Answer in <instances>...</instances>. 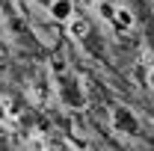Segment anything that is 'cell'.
Returning <instances> with one entry per match:
<instances>
[{
    "mask_svg": "<svg viewBox=\"0 0 154 151\" xmlns=\"http://www.w3.org/2000/svg\"><path fill=\"white\" fill-rule=\"evenodd\" d=\"M65 27H68V39H86V36H89V21H86V18H77V15H74Z\"/></svg>",
    "mask_w": 154,
    "mask_h": 151,
    "instance_id": "cell-4",
    "label": "cell"
},
{
    "mask_svg": "<svg viewBox=\"0 0 154 151\" xmlns=\"http://www.w3.org/2000/svg\"><path fill=\"white\" fill-rule=\"evenodd\" d=\"M48 15L54 21H59V24H68V21L74 18V3H71V0H51Z\"/></svg>",
    "mask_w": 154,
    "mask_h": 151,
    "instance_id": "cell-2",
    "label": "cell"
},
{
    "mask_svg": "<svg viewBox=\"0 0 154 151\" xmlns=\"http://www.w3.org/2000/svg\"><path fill=\"white\" fill-rule=\"evenodd\" d=\"M113 125H116V131L125 133V136L139 133V122L131 116V110H128V107H116V110H113Z\"/></svg>",
    "mask_w": 154,
    "mask_h": 151,
    "instance_id": "cell-1",
    "label": "cell"
},
{
    "mask_svg": "<svg viewBox=\"0 0 154 151\" xmlns=\"http://www.w3.org/2000/svg\"><path fill=\"white\" fill-rule=\"evenodd\" d=\"M113 24H116V30H122V33H128V30H134V24H136V18H134V12L128 9V6H116V18H113Z\"/></svg>",
    "mask_w": 154,
    "mask_h": 151,
    "instance_id": "cell-3",
    "label": "cell"
},
{
    "mask_svg": "<svg viewBox=\"0 0 154 151\" xmlns=\"http://www.w3.org/2000/svg\"><path fill=\"white\" fill-rule=\"evenodd\" d=\"M116 6H119V3H104V0H98V3H95L98 15H101L104 21H113L116 18Z\"/></svg>",
    "mask_w": 154,
    "mask_h": 151,
    "instance_id": "cell-5",
    "label": "cell"
},
{
    "mask_svg": "<svg viewBox=\"0 0 154 151\" xmlns=\"http://www.w3.org/2000/svg\"><path fill=\"white\" fill-rule=\"evenodd\" d=\"M0 21H3V12H0Z\"/></svg>",
    "mask_w": 154,
    "mask_h": 151,
    "instance_id": "cell-9",
    "label": "cell"
},
{
    "mask_svg": "<svg viewBox=\"0 0 154 151\" xmlns=\"http://www.w3.org/2000/svg\"><path fill=\"white\" fill-rule=\"evenodd\" d=\"M30 151H45V145H42L38 139H33V142H30Z\"/></svg>",
    "mask_w": 154,
    "mask_h": 151,
    "instance_id": "cell-7",
    "label": "cell"
},
{
    "mask_svg": "<svg viewBox=\"0 0 154 151\" xmlns=\"http://www.w3.org/2000/svg\"><path fill=\"white\" fill-rule=\"evenodd\" d=\"M3 116H6V113H3V104H0V119H3Z\"/></svg>",
    "mask_w": 154,
    "mask_h": 151,
    "instance_id": "cell-8",
    "label": "cell"
},
{
    "mask_svg": "<svg viewBox=\"0 0 154 151\" xmlns=\"http://www.w3.org/2000/svg\"><path fill=\"white\" fill-rule=\"evenodd\" d=\"M145 86H148V89H154V65L145 71Z\"/></svg>",
    "mask_w": 154,
    "mask_h": 151,
    "instance_id": "cell-6",
    "label": "cell"
}]
</instances>
